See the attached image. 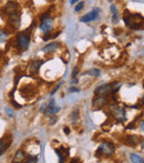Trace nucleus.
I'll return each instance as SVG.
<instances>
[{"instance_id": "f257e3e1", "label": "nucleus", "mask_w": 144, "mask_h": 163, "mask_svg": "<svg viewBox=\"0 0 144 163\" xmlns=\"http://www.w3.org/2000/svg\"><path fill=\"white\" fill-rule=\"evenodd\" d=\"M120 83L119 82H113V83H109V85H103L99 87L97 90L94 91L95 96L98 97H107L109 93H114L119 90L120 88Z\"/></svg>"}, {"instance_id": "f03ea898", "label": "nucleus", "mask_w": 144, "mask_h": 163, "mask_svg": "<svg viewBox=\"0 0 144 163\" xmlns=\"http://www.w3.org/2000/svg\"><path fill=\"white\" fill-rule=\"evenodd\" d=\"M114 152V146L110 142H104L99 146L98 151H97V157H101V155H105V157H110L113 154Z\"/></svg>"}, {"instance_id": "7ed1b4c3", "label": "nucleus", "mask_w": 144, "mask_h": 163, "mask_svg": "<svg viewBox=\"0 0 144 163\" xmlns=\"http://www.w3.org/2000/svg\"><path fill=\"white\" fill-rule=\"evenodd\" d=\"M124 21L132 29H138V28H141L143 26V18H142V16L138 18V20H134V15H131L129 18H124Z\"/></svg>"}, {"instance_id": "20e7f679", "label": "nucleus", "mask_w": 144, "mask_h": 163, "mask_svg": "<svg viewBox=\"0 0 144 163\" xmlns=\"http://www.w3.org/2000/svg\"><path fill=\"white\" fill-rule=\"evenodd\" d=\"M112 114L115 119L120 121V122H123L125 121L127 116H125V110L121 107H113L112 108Z\"/></svg>"}, {"instance_id": "39448f33", "label": "nucleus", "mask_w": 144, "mask_h": 163, "mask_svg": "<svg viewBox=\"0 0 144 163\" xmlns=\"http://www.w3.org/2000/svg\"><path fill=\"white\" fill-rule=\"evenodd\" d=\"M99 12H100V9H94L93 11L86 13L83 17H81L80 21L81 22H90V21L95 20V19H98L99 18Z\"/></svg>"}, {"instance_id": "423d86ee", "label": "nucleus", "mask_w": 144, "mask_h": 163, "mask_svg": "<svg viewBox=\"0 0 144 163\" xmlns=\"http://www.w3.org/2000/svg\"><path fill=\"white\" fill-rule=\"evenodd\" d=\"M11 144V138L7 137V135H5V137H2L1 139H0V157L6 152V150L9 148V146Z\"/></svg>"}, {"instance_id": "0eeeda50", "label": "nucleus", "mask_w": 144, "mask_h": 163, "mask_svg": "<svg viewBox=\"0 0 144 163\" xmlns=\"http://www.w3.org/2000/svg\"><path fill=\"white\" fill-rule=\"evenodd\" d=\"M29 36L26 35V33H20V35L18 36L17 41H18V46L22 48V49H27L29 46Z\"/></svg>"}, {"instance_id": "6e6552de", "label": "nucleus", "mask_w": 144, "mask_h": 163, "mask_svg": "<svg viewBox=\"0 0 144 163\" xmlns=\"http://www.w3.org/2000/svg\"><path fill=\"white\" fill-rule=\"evenodd\" d=\"M52 25H53V21H52V19L50 17L47 18V19H43V20H41L40 29L44 33H48L52 29Z\"/></svg>"}, {"instance_id": "1a4fd4ad", "label": "nucleus", "mask_w": 144, "mask_h": 163, "mask_svg": "<svg viewBox=\"0 0 144 163\" xmlns=\"http://www.w3.org/2000/svg\"><path fill=\"white\" fill-rule=\"evenodd\" d=\"M46 111H47V113H48V114H51V116H53V114L58 113V112L60 111V107H59V105L55 103V100L52 99L51 101L49 102V104L47 105Z\"/></svg>"}, {"instance_id": "9d476101", "label": "nucleus", "mask_w": 144, "mask_h": 163, "mask_svg": "<svg viewBox=\"0 0 144 163\" xmlns=\"http://www.w3.org/2000/svg\"><path fill=\"white\" fill-rule=\"evenodd\" d=\"M18 8V3L17 2H8L6 6V10H7V13H8L9 17H11V16L16 15L18 13L16 10Z\"/></svg>"}, {"instance_id": "9b49d317", "label": "nucleus", "mask_w": 144, "mask_h": 163, "mask_svg": "<svg viewBox=\"0 0 144 163\" xmlns=\"http://www.w3.org/2000/svg\"><path fill=\"white\" fill-rule=\"evenodd\" d=\"M59 48V44L58 42H51V44H47L44 48H43V51L44 52H53V51H55V50Z\"/></svg>"}, {"instance_id": "f8f14e48", "label": "nucleus", "mask_w": 144, "mask_h": 163, "mask_svg": "<svg viewBox=\"0 0 144 163\" xmlns=\"http://www.w3.org/2000/svg\"><path fill=\"white\" fill-rule=\"evenodd\" d=\"M130 159H131V161H132L133 163H144L143 157H142L141 155L135 154V153H131V154H130Z\"/></svg>"}, {"instance_id": "ddd939ff", "label": "nucleus", "mask_w": 144, "mask_h": 163, "mask_svg": "<svg viewBox=\"0 0 144 163\" xmlns=\"http://www.w3.org/2000/svg\"><path fill=\"white\" fill-rule=\"evenodd\" d=\"M111 11H112L113 16H112V21L114 23H116L119 21V12L118 10H116V7L114 6V5H111Z\"/></svg>"}, {"instance_id": "4468645a", "label": "nucleus", "mask_w": 144, "mask_h": 163, "mask_svg": "<svg viewBox=\"0 0 144 163\" xmlns=\"http://www.w3.org/2000/svg\"><path fill=\"white\" fill-rule=\"evenodd\" d=\"M25 152L23 151H18L17 152V154H16V157H14V161L17 163H19V162H21V161L25 159Z\"/></svg>"}, {"instance_id": "2eb2a0df", "label": "nucleus", "mask_w": 144, "mask_h": 163, "mask_svg": "<svg viewBox=\"0 0 144 163\" xmlns=\"http://www.w3.org/2000/svg\"><path fill=\"white\" fill-rule=\"evenodd\" d=\"M43 62L42 61H35L33 63L31 64V71L32 72H38V70H39V68H40V66L42 64Z\"/></svg>"}, {"instance_id": "dca6fc26", "label": "nucleus", "mask_w": 144, "mask_h": 163, "mask_svg": "<svg viewBox=\"0 0 144 163\" xmlns=\"http://www.w3.org/2000/svg\"><path fill=\"white\" fill-rule=\"evenodd\" d=\"M100 70L99 69H91L90 70V71H88V74H89V76H92V77H99L100 76Z\"/></svg>"}, {"instance_id": "f3484780", "label": "nucleus", "mask_w": 144, "mask_h": 163, "mask_svg": "<svg viewBox=\"0 0 144 163\" xmlns=\"http://www.w3.org/2000/svg\"><path fill=\"white\" fill-rule=\"evenodd\" d=\"M7 38H8V35H7L6 32H3L0 30V42H3V41H6Z\"/></svg>"}, {"instance_id": "a211bd4d", "label": "nucleus", "mask_w": 144, "mask_h": 163, "mask_svg": "<svg viewBox=\"0 0 144 163\" xmlns=\"http://www.w3.org/2000/svg\"><path fill=\"white\" fill-rule=\"evenodd\" d=\"M55 152H57V154L59 155V163H64V157H63V154L61 153L59 150H55Z\"/></svg>"}, {"instance_id": "6ab92c4d", "label": "nucleus", "mask_w": 144, "mask_h": 163, "mask_svg": "<svg viewBox=\"0 0 144 163\" xmlns=\"http://www.w3.org/2000/svg\"><path fill=\"white\" fill-rule=\"evenodd\" d=\"M37 161H38L37 157H30L28 160H27L26 163H37Z\"/></svg>"}, {"instance_id": "aec40b11", "label": "nucleus", "mask_w": 144, "mask_h": 163, "mask_svg": "<svg viewBox=\"0 0 144 163\" xmlns=\"http://www.w3.org/2000/svg\"><path fill=\"white\" fill-rule=\"evenodd\" d=\"M83 6H84V2H82V1H81V2H79V3H78V6L75 7V11H77V12L80 11L81 9L83 8Z\"/></svg>"}, {"instance_id": "412c9836", "label": "nucleus", "mask_w": 144, "mask_h": 163, "mask_svg": "<svg viewBox=\"0 0 144 163\" xmlns=\"http://www.w3.org/2000/svg\"><path fill=\"white\" fill-rule=\"evenodd\" d=\"M68 91L69 92H80V89L79 88H74V87H71L68 89Z\"/></svg>"}, {"instance_id": "4be33fe9", "label": "nucleus", "mask_w": 144, "mask_h": 163, "mask_svg": "<svg viewBox=\"0 0 144 163\" xmlns=\"http://www.w3.org/2000/svg\"><path fill=\"white\" fill-rule=\"evenodd\" d=\"M61 85H62V82H60V83H59V85H57V87H55V89H53V91H52V92H51V93H50V94H51V96H53V94H55V91H57V90H58V89H59V88H60V87H61Z\"/></svg>"}, {"instance_id": "5701e85b", "label": "nucleus", "mask_w": 144, "mask_h": 163, "mask_svg": "<svg viewBox=\"0 0 144 163\" xmlns=\"http://www.w3.org/2000/svg\"><path fill=\"white\" fill-rule=\"evenodd\" d=\"M78 72H79V69L75 67L74 70H73V73H72V77H73V78H75V77H77V74H78Z\"/></svg>"}, {"instance_id": "b1692460", "label": "nucleus", "mask_w": 144, "mask_h": 163, "mask_svg": "<svg viewBox=\"0 0 144 163\" xmlns=\"http://www.w3.org/2000/svg\"><path fill=\"white\" fill-rule=\"evenodd\" d=\"M55 122H57V118H55V116H52V118H51V119H50V124H55Z\"/></svg>"}, {"instance_id": "393cba45", "label": "nucleus", "mask_w": 144, "mask_h": 163, "mask_svg": "<svg viewBox=\"0 0 144 163\" xmlns=\"http://www.w3.org/2000/svg\"><path fill=\"white\" fill-rule=\"evenodd\" d=\"M6 112H7V113H8L10 116H13V113H12V110H11V109H10V108H7V109H6Z\"/></svg>"}, {"instance_id": "a878e982", "label": "nucleus", "mask_w": 144, "mask_h": 163, "mask_svg": "<svg viewBox=\"0 0 144 163\" xmlns=\"http://www.w3.org/2000/svg\"><path fill=\"white\" fill-rule=\"evenodd\" d=\"M12 104H13L14 107H17V108H21V105L18 104V103H16V101H12Z\"/></svg>"}, {"instance_id": "bb28decb", "label": "nucleus", "mask_w": 144, "mask_h": 163, "mask_svg": "<svg viewBox=\"0 0 144 163\" xmlns=\"http://www.w3.org/2000/svg\"><path fill=\"white\" fill-rule=\"evenodd\" d=\"M64 133H66V134H69V133H70L69 128H66H66H64Z\"/></svg>"}, {"instance_id": "cd10ccee", "label": "nucleus", "mask_w": 144, "mask_h": 163, "mask_svg": "<svg viewBox=\"0 0 144 163\" xmlns=\"http://www.w3.org/2000/svg\"><path fill=\"white\" fill-rule=\"evenodd\" d=\"M143 128H144V122L141 121V131H143Z\"/></svg>"}, {"instance_id": "c85d7f7f", "label": "nucleus", "mask_w": 144, "mask_h": 163, "mask_svg": "<svg viewBox=\"0 0 144 163\" xmlns=\"http://www.w3.org/2000/svg\"><path fill=\"white\" fill-rule=\"evenodd\" d=\"M71 163H78V160H77V159H72Z\"/></svg>"}, {"instance_id": "c756f323", "label": "nucleus", "mask_w": 144, "mask_h": 163, "mask_svg": "<svg viewBox=\"0 0 144 163\" xmlns=\"http://www.w3.org/2000/svg\"><path fill=\"white\" fill-rule=\"evenodd\" d=\"M72 83H78V79H73V80H72Z\"/></svg>"}, {"instance_id": "7c9ffc66", "label": "nucleus", "mask_w": 144, "mask_h": 163, "mask_svg": "<svg viewBox=\"0 0 144 163\" xmlns=\"http://www.w3.org/2000/svg\"><path fill=\"white\" fill-rule=\"evenodd\" d=\"M75 2H78V1H75V0H71V1H70L71 5H73V3H75Z\"/></svg>"}]
</instances>
